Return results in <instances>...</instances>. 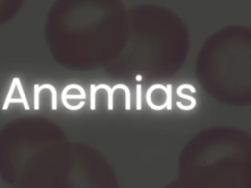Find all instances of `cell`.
Returning a JSON list of instances; mask_svg holds the SVG:
<instances>
[{
	"instance_id": "6da1fadb",
	"label": "cell",
	"mask_w": 251,
	"mask_h": 188,
	"mask_svg": "<svg viewBox=\"0 0 251 188\" xmlns=\"http://www.w3.org/2000/svg\"><path fill=\"white\" fill-rule=\"evenodd\" d=\"M128 12L121 0H56L45 21L52 58L72 71L111 65L128 36Z\"/></svg>"
},
{
	"instance_id": "7a4b0ae2",
	"label": "cell",
	"mask_w": 251,
	"mask_h": 188,
	"mask_svg": "<svg viewBox=\"0 0 251 188\" xmlns=\"http://www.w3.org/2000/svg\"><path fill=\"white\" fill-rule=\"evenodd\" d=\"M128 12V36L119 57L107 68L122 82L158 83L175 76L189 53V32L172 10L152 4Z\"/></svg>"
},
{
	"instance_id": "3957f363",
	"label": "cell",
	"mask_w": 251,
	"mask_h": 188,
	"mask_svg": "<svg viewBox=\"0 0 251 188\" xmlns=\"http://www.w3.org/2000/svg\"><path fill=\"white\" fill-rule=\"evenodd\" d=\"M183 188H251V134L233 125L196 132L177 162Z\"/></svg>"
},
{
	"instance_id": "277c9868",
	"label": "cell",
	"mask_w": 251,
	"mask_h": 188,
	"mask_svg": "<svg viewBox=\"0 0 251 188\" xmlns=\"http://www.w3.org/2000/svg\"><path fill=\"white\" fill-rule=\"evenodd\" d=\"M195 76L217 102L251 106V27L227 25L212 33L196 56Z\"/></svg>"
},
{
	"instance_id": "5b68a950",
	"label": "cell",
	"mask_w": 251,
	"mask_h": 188,
	"mask_svg": "<svg viewBox=\"0 0 251 188\" xmlns=\"http://www.w3.org/2000/svg\"><path fill=\"white\" fill-rule=\"evenodd\" d=\"M68 139L64 129L43 116L12 119L0 128V177L14 188L24 164L44 147Z\"/></svg>"
},
{
	"instance_id": "8992f818",
	"label": "cell",
	"mask_w": 251,
	"mask_h": 188,
	"mask_svg": "<svg viewBox=\"0 0 251 188\" xmlns=\"http://www.w3.org/2000/svg\"><path fill=\"white\" fill-rule=\"evenodd\" d=\"M66 148L34 188H120L113 166L97 149L71 141Z\"/></svg>"
},
{
	"instance_id": "52a82bcc",
	"label": "cell",
	"mask_w": 251,
	"mask_h": 188,
	"mask_svg": "<svg viewBox=\"0 0 251 188\" xmlns=\"http://www.w3.org/2000/svg\"><path fill=\"white\" fill-rule=\"evenodd\" d=\"M61 99L62 104L66 109L70 111H77L84 106L86 93L81 85L71 83L63 88Z\"/></svg>"
},
{
	"instance_id": "ba28073f",
	"label": "cell",
	"mask_w": 251,
	"mask_h": 188,
	"mask_svg": "<svg viewBox=\"0 0 251 188\" xmlns=\"http://www.w3.org/2000/svg\"><path fill=\"white\" fill-rule=\"evenodd\" d=\"M146 101L150 108L154 110H162L168 103V92L166 88L158 83L151 85L146 92Z\"/></svg>"
},
{
	"instance_id": "9c48e42d",
	"label": "cell",
	"mask_w": 251,
	"mask_h": 188,
	"mask_svg": "<svg viewBox=\"0 0 251 188\" xmlns=\"http://www.w3.org/2000/svg\"><path fill=\"white\" fill-rule=\"evenodd\" d=\"M25 0H0V25L13 20L23 8Z\"/></svg>"
},
{
	"instance_id": "30bf717a",
	"label": "cell",
	"mask_w": 251,
	"mask_h": 188,
	"mask_svg": "<svg viewBox=\"0 0 251 188\" xmlns=\"http://www.w3.org/2000/svg\"><path fill=\"white\" fill-rule=\"evenodd\" d=\"M164 188H183V187L181 186V184L179 183V181L177 179H175L172 182H170L169 184H167Z\"/></svg>"
}]
</instances>
